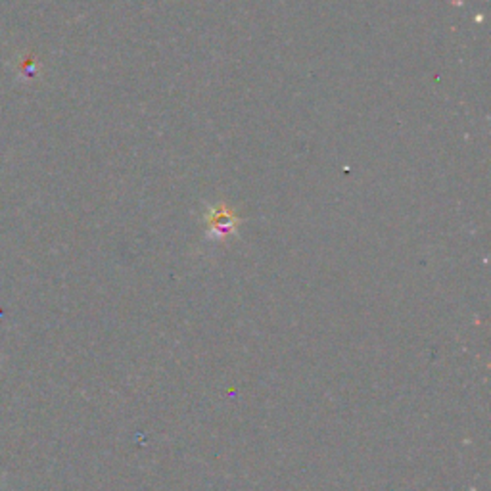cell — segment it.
I'll return each mask as SVG.
<instances>
[{"instance_id":"cell-1","label":"cell","mask_w":491,"mask_h":491,"mask_svg":"<svg viewBox=\"0 0 491 491\" xmlns=\"http://www.w3.org/2000/svg\"><path fill=\"white\" fill-rule=\"evenodd\" d=\"M206 223H208V234H210L211 238L223 240L224 236L236 232L240 219L234 215V211H232L229 206L219 203V206H213V208L208 211Z\"/></svg>"}]
</instances>
